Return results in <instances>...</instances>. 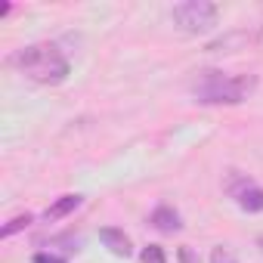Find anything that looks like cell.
Wrapping results in <instances>:
<instances>
[{"instance_id":"6da1fadb","label":"cell","mask_w":263,"mask_h":263,"mask_svg":"<svg viewBox=\"0 0 263 263\" xmlns=\"http://www.w3.org/2000/svg\"><path fill=\"white\" fill-rule=\"evenodd\" d=\"M10 65L25 74L28 81L34 84H62L71 71L68 59L62 56V50L56 44H31V47H22L10 56Z\"/></svg>"},{"instance_id":"7a4b0ae2","label":"cell","mask_w":263,"mask_h":263,"mask_svg":"<svg viewBox=\"0 0 263 263\" xmlns=\"http://www.w3.org/2000/svg\"><path fill=\"white\" fill-rule=\"evenodd\" d=\"M254 90V78L248 74H226V71H198L192 81V96L201 105H235L248 99Z\"/></svg>"},{"instance_id":"3957f363","label":"cell","mask_w":263,"mask_h":263,"mask_svg":"<svg viewBox=\"0 0 263 263\" xmlns=\"http://www.w3.org/2000/svg\"><path fill=\"white\" fill-rule=\"evenodd\" d=\"M217 16H220V10H217V4H211V0H183V4H177L171 10L174 25L180 31H186V34H201V31L214 28Z\"/></svg>"},{"instance_id":"277c9868","label":"cell","mask_w":263,"mask_h":263,"mask_svg":"<svg viewBox=\"0 0 263 263\" xmlns=\"http://www.w3.org/2000/svg\"><path fill=\"white\" fill-rule=\"evenodd\" d=\"M226 192L238 201L241 211H248V214H260V211H263V189H260L251 177H238V174H232L229 183H226Z\"/></svg>"},{"instance_id":"5b68a950","label":"cell","mask_w":263,"mask_h":263,"mask_svg":"<svg viewBox=\"0 0 263 263\" xmlns=\"http://www.w3.org/2000/svg\"><path fill=\"white\" fill-rule=\"evenodd\" d=\"M99 241L115 254V257H130V254H134V245H130V238L124 235V229H115V226H102L99 229Z\"/></svg>"},{"instance_id":"8992f818","label":"cell","mask_w":263,"mask_h":263,"mask_svg":"<svg viewBox=\"0 0 263 263\" xmlns=\"http://www.w3.org/2000/svg\"><path fill=\"white\" fill-rule=\"evenodd\" d=\"M149 223H152L158 232H180V226H183L180 214H177L171 204H158V208L149 214Z\"/></svg>"},{"instance_id":"52a82bcc","label":"cell","mask_w":263,"mask_h":263,"mask_svg":"<svg viewBox=\"0 0 263 263\" xmlns=\"http://www.w3.org/2000/svg\"><path fill=\"white\" fill-rule=\"evenodd\" d=\"M248 44H251V34H248V31H232V34H223V37L211 41L204 50H208V53H235V50H241V47H248Z\"/></svg>"},{"instance_id":"ba28073f","label":"cell","mask_w":263,"mask_h":263,"mask_svg":"<svg viewBox=\"0 0 263 263\" xmlns=\"http://www.w3.org/2000/svg\"><path fill=\"white\" fill-rule=\"evenodd\" d=\"M78 208H81V195H62L59 201H53V204L47 208V214H44V217L53 223V220H62V217L74 214Z\"/></svg>"},{"instance_id":"9c48e42d","label":"cell","mask_w":263,"mask_h":263,"mask_svg":"<svg viewBox=\"0 0 263 263\" xmlns=\"http://www.w3.org/2000/svg\"><path fill=\"white\" fill-rule=\"evenodd\" d=\"M31 220H34L31 214H19V217H13V220L4 226V229H0V238H10V235H16V232L28 229V226H31Z\"/></svg>"},{"instance_id":"30bf717a","label":"cell","mask_w":263,"mask_h":263,"mask_svg":"<svg viewBox=\"0 0 263 263\" xmlns=\"http://www.w3.org/2000/svg\"><path fill=\"white\" fill-rule=\"evenodd\" d=\"M140 260L143 263H167V254H164L161 245H146L143 254H140Z\"/></svg>"},{"instance_id":"8fae6325","label":"cell","mask_w":263,"mask_h":263,"mask_svg":"<svg viewBox=\"0 0 263 263\" xmlns=\"http://www.w3.org/2000/svg\"><path fill=\"white\" fill-rule=\"evenodd\" d=\"M211 263H238V260H235V254H232L226 245H217V248L211 251Z\"/></svg>"},{"instance_id":"7c38bea8","label":"cell","mask_w":263,"mask_h":263,"mask_svg":"<svg viewBox=\"0 0 263 263\" xmlns=\"http://www.w3.org/2000/svg\"><path fill=\"white\" fill-rule=\"evenodd\" d=\"M177 257H180V263H201V260L192 254V248H180V251H177Z\"/></svg>"},{"instance_id":"4fadbf2b","label":"cell","mask_w":263,"mask_h":263,"mask_svg":"<svg viewBox=\"0 0 263 263\" xmlns=\"http://www.w3.org/2000/svg\"><path fill=\"white\" fill-rule=\"evenodd\" d=\"M31 263H65V260H59V257H53V254H34Z\"/></svg>"},{"instance_id":"5bb4252c","label":"cell","mask_w":263,"mask_h":263,"mask_svg":"<svg viewBox=\"0 0 263 263\" xmlns=\"http://www.w3.org/2000/svg\"><path fill=\"white\" fill-rule=\"evenodd\" d=\"M260 245H263V238H260Z\"/></svg>"}]
</instances>
